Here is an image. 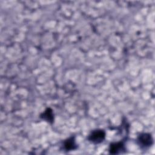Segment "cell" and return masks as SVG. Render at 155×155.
I'll list each match as a JSON object with an SVG mask.
<instances>
[{
    "mask_svg": "<svg viewBox=\"0 0 155 155\" xmlns=\"http://www.w3.org/2000/svg\"><path fill=\"white\" fill-rule=\"evenodd\" d=\"M125 150L124 144L122 142L111 143L109 147V151L111 154H120Z\"/></svg>",
    "mask_w": 155,
    "mask_h": 155,
    "instance_id": "cell-3",
    "label": "cell"
},
{
    "mask_svg": "<svg viewBox=\"0 0 155 155\" xmlns=\"http://www.w3.org/2000/svg\"><path fill=\"white\" fill-rule=\"evenodd\" d=\"M64 147L66 151H71L76 148V145L74 137H71L67 139L64 142Z\"/></svg>",
    "mask_w": 155,
    "mask_h": 155,
    "instance_id": "cell-5",
    "label": "cell"
},
{
    "mask_svg": "<svg viewBox=\"0 0 155 155\" xmlns=\"http://www.w3.org/2000/svg\"><path fill=\"white\" fill-rule=\"evenodd\" d=\"M105 137V133L102 130H96L93 131L88 136V139L93 143H99L103 142Z\"/></svg>",
    "mask_w": 155,
    "mask_h": 155,
    "instance_id": "cell-1",
    "label": "cell"
},
{
    "mask_svg": "<svg viewBox=\"0 0 155 155\" xmlns=\"http://www.w3.org/2000/svg\"><path fill=\"white\" fill-rule=\"evenodd\" d=\"M40 117L43 119L46 120L47 122L52 123L54 120V117H53V111L51 108H47L40 116Z\"/></svg>",
    "mask_w": 155,
    "mask_h": 155,
    "instance_id": "cell-4",
    "label": "cell"
},
{
    "mask_svg": "<svg viewBox=\"0 0 155 155\" xmlns=\"http://www.w3.org/2000/svg\"><path fill=\"white\" fill-rule=\"evenodd\" d=\"M137 143L141 148H146L152 145L153 138L148 133H142L137 137Z\"/></svg>",
    "mask_w": 155,
    "mask_h": 155,
    "instance_id": "cell-2",
    "label": "cell"
}]
</instances>
